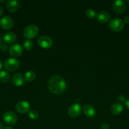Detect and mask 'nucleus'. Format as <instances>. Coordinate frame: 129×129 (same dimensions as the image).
I'll use <instances>...</instances> for the list:
<instances>
[{
  "label": "nucleus",
  "mask_w": 129,
  "mask_h": 129,
  "mask_svg": "<svg viewBox=\"0 0 129 129\" xmlns=\"http://www.w3.org/2000/svg\"><path fill=\"white\" fill-rule=\"evenodd\" d=\"M24 47L27 50H30L33 47V42L30 40L27 39L24 42Z\"/></svg>",
  "instance_id": "21"
},
{
  "label": "nucleus",
  "mask_w": 129,
  "mask_h": 129,
  "mask_svg": "<svg viewBox=\"0 0 129 129\" xmlns=\"http://www.w3.org/2000/svg\"><path fill=\"white\" fill-rule=\"evenodd\" d=\"M10 76L6 71H0V81L3 83H6L10 81Z\"/></svg>",
  "instance_id": "18"
},
{
  "label": "nucleus",
  "mask_w": 129,
  "mask_h": 129,
  "mask_svg": "<svg viewBox=\"0 0 129 129\" xmlns=\"http://www.w3.org/2000/svg\"><path fill=\"white\" fill-rule=\"evenodd\" d=\"M13 21L11 17L4 16L0 20V26L4 30H10L13 27Z\"/></svg>",
  "instance_id": "11"
},
{
  "label": "nucleus",
  "mask_w": 129,
  "mask_h": 129,
  "mask_svg": "<svg viewBox=\"0 0 129 129\" xmlns=\"http://www.w3.org/2000/svg\"><path fill=\"white\" fill-rule=\"evenodd\" d=\"M125 106L126 108L129 110V98H128L126 101H125Z\"/></svg>",
  "instance_id": "26"
},
{
  "label": "nucleus",
  "mask_w": 129,
  "mask_h": 129,
  "mask_svg": "<svg viewBox=\"0 0 129 129\" xmlns=\"http://www.w3.org/2000/svg\"><path fill=\"white\" fill-rule=\"evenodd\" d=\"M29 116L32 120H36L39 117V114L36 110H30L29 112Z\"/></svg>",
  "instance_id": "22"
},
{
  "label": "nucleus",
  "mask_w": 129,
  "mask_h": 129,
  "mask_svg": "<svg viewBox=\"0 0 129 129\" xmlns=\"http://www.w3.org/2000/svg\"><path fill=\"white\" fill-rule=\"evenodd\" d=\"M3 10L2 7L0 6V16H1V15H3Z\"/></svg>",
  "instance_id": "27"
},
{
  "label": "nucleus",
  "mask_w": 129,
  "mask_h": 129,
  "mask_svg": "<svg viewBox=\"0 0 129 129\" xmlns=\"http://www.w3.org/2000/svg\"><path fill=\"white\" fill-rule=\"evenodd\" d=\"M39 28L35 25H30L27 26L23 31L24 37L26 39H30L35 37L39 34Z\"/></svg>",
  "instance_id": "2"
},
{
  "label": "nucleus",
  "mask_w": 129,
  "mask_h": 129,
  "mask_svg": "<svg viewBox=\"0 0 129 129\" xmlns=\"http://www.w3.org/2000/svg\"><path fill=\"white\" fill-rule=\"evenodd\" d=\"M85 15L89 18H93L97 15L96 11L93 9H88V10H86Z\"/></svg>",
  "instance_id": "20"
},
{
  "label": "nucleus",
  "mask_w": 129,
  "mask_h": 129,
  "mask_svg": "<svg viewBox=\"0 0 129 129\" xmlns=\"http://www.w3.org/2000/svg\"><path fill=\"white\" fill-rule=\"evenodd\" d=\"M4 42L8 44H11L15 42L16 40V36L15 34L13 32H8L6 33L3 37Z\"/></svg>",
  "instance_id": "16"
},
{
  "label": "nucleus",
  "mask_w": 129,
  "mask_h": 129,
  "mask_svg": "<svg viewBox=\"0 0 129 129\" xmlns=\"http://www.w3.org/2000/svg\"><path fill=\"white\" fill-rule=\"evenodd\" d=\"M4 129H14V128H13L12 127H11V126H7V127H5Z\"/></svg>",
  "instance_id": "28"
},
{
  "label": "nucleus",
  "mask_w": 129,
  "mask_h": 129,
  "mask_svg": "<svg viewBox=\"0 0 129 129\" xmlns=\"http://www.w3.org/2000/svg\"><path fill=\"white\" fill-rule=\"evenodd\" d=\"M1 37H0V45H1Z\"/></svg>",
  "instance_id": "33"
},
{
  "label": "nucleus",
  "mask_w": 129,
  "mask_h": 129,
  "mask_svg": "<svg viewBox=\"0 0 129 129\" xmlns=\"http://www.w3.org/2000/svg\"><path fill=\"white\" fill-rule=\"evenodd\" d=\"M2 66H3V65H2V62H1V60H0V70H1V68H2Z\"/></svg>",
  "instance_id": "30"
},
{
  "label": "nucleus",
  "mask_w": 129,
  "mask_h": 129,
  "mask_svg": "<svg viewBox=\"0 0 129 129\" xmlns=\"http://www.w3.org/2000/svg\"><path fill=\"white\" fill-rule=\"evenodd\" d=\"M81 111H82L81 106L78 103H75L70 106L68 109V114L70 117L75 118L78 117L80 114Z\"/></svg>",
  "instance_id": "8"
},
{
  "label": "nucleus",
  "mask_w": 129,
  "mask_h": 129,
  "mask_svg": "<svg viewBox=\"0 0 129 129\" xmlns=\"http://www.w3.org/2000/svg\"><path fill=\"white\" fill-rule=\"evenodd\" d=\"M35 78V73L32 71H29L25 74V80L27 82H31Z\"/></svg>",
  "instance_id": "19"
},
{
  "label": "nucleus",
  "mask_w": 129,
  "mask_h": 129,
  "mask_svg": "<svg viewBox=\"0 0 129 129\" xmlns=\"http://www.w3.org/2000/svg\"><path fill=\"white\" fill-rule=\"evenodd\" d=\"M123 22L124 23H129V16H126L125 17H124L123 18Z\"/></svg>",
  "instance_id": "25"
},
{
  "label": "nucleus",
  "mask_w": 129,
  "mask_h": 129,
  "mask_svg": "<svg viewBox=\"0 0 129 129\" xmlns=\"http://www.w3.org/2000/svg\"><path fill=\"white\" fill-rule=\"evenodd\" d=\"M126 4L125 1L121 0H116L113 3V9L114 11L118 14L123 13L126 10Z\"/></svg>",
  "instance_id": "9"
},
{
  "label": "nucleus",
  "mask_w": 129,
  "mask_h": 129,
  "mask_svg": "<svg viewBox=\"0 0 129 129\" xmlns=\"http://www.w3.org/2000/svg\"><path fill=\"white\" fill-rule=\"evenodd\" d=\"M10 55L15 57H20L23 53V48L19 44H15L10 47L9 49Z\"/></svg>",
  "instance_id": "10"
},
{
  "label": "nucleus",
  "mask_w": 129,
  "mask_h": 129,
  "mask_svg": "<svg viewBox=\"0 0 129 129\" xmlns=\"http://www.w3.org/2000/svg\"><path fill=\"white\" fill-rule=\"evenodd\" d=\"M126 2L128 4V5H129V0H126Z\"/></svg>",
  "instance_id": "32"
},
{
  "label": "nucleus",
  "mask_w": 129,
  "mask_h": 129,
  "mask_svg": "<svg viewBox=\"0 0 129 129\" xmlns=\"http://www.w3.org/2000/svg\"><path fill=\"white\" fill-rule=\"evenodd\" d=\"M0 50L2 52H6L8 50V47L7 45L5 44H1L0 45Z\"/></svg>",
  "instance_id": "23"
},
{
  "label": "nucleus",
  "mask_w": 129,
  "mask_h": 129,
  "mask_svg": "<svg viewBox=\"0 0 129 129\" xmlns=\"http://www.w3.org/2000/svg\"><path fill=\"white\" fill-rule=\"evenodd\" d=\"M123 110V105L120 103H116L111 107V112L114 115H118Z\"/></svg>",
  "instance_id": "17"
},
{
  "label": "nucleus",
  "mask_w": 129,
  "mask_h": 129,
  "mask_svg": "<svg viewBox=\"0 0 129 129\" xmlns=\"http://www.w3.org/2000/svg\"><path fill=\"white\" fill-rule=\"evenodd\" d=\"M25 77L21 73H15L13 76V83L16 86H22L25 83Z\"/></svg>",
  "instance_id": "14"
},
{
  "label": "nucleus",
  "mask_w": 129,
  "mask_h": 129,
  "mask_svg": "<svg viewBox=\"0 0 129 129\" xmlns=\"http://www.w3.org/2000/svg\"><path fill=\"white\" fill-rule=\"evenodd\" d=\"M20 7V1L17 0H8L6 1V8L10 12H15Z\"/></svg>",
  "instance_id": "13"
},
{
  "label": "nucleus",
  "mask_w": 129,
  "mask_h": 129,
  "mask_svg": "<svg viewBox=\"0 0 129 129\" xmlns=\"http://www.w3.org/2000/svg\"><path fill=\"white\" fill-rule=\"evenodd\" d=\"M48 88L54 94H61L66 90L67 83L62 77L58 75L53 76L48 81Z\"/></svg>",
  "instance_id": "1"
},
{
  "label": "nucleus",
  "mask_w": 129,
  "mask_h": 129,
  "mask_svg": "<svg viewBox=\"0 0 129 129\" xmlns=\"http://www.w3.org/2000/svg\"><path fill=\"white\" fill-rule=\"evenodd\" d=\"M4 66L6 70L12 72L19 68L20 62L15 58H9L5 61Z\"/></svg>",
  "instance_id": "4"
},
{
  "label": "nucleus",
  "mask_w": 129,
  "mask_h": 129,
  "mask_svg": "<svg viewBox=\"0 0 129 129\" xmlns=\"http://www.w3.org/2000/svg\"><path fill=\"white\" fill-rule=\"evenodd\" d=\"M0 129H3V125L1 122H0Z\"/></svg>",
  "instance_id": "29"
},
{
  "label": "nucleus",
  "mask_w": 129,
  "mask_h": 129,
  "mask_svg": "<svg viewBox=\"0 0 129 129\" xmlns=\"http://www.w3.org/2000/svg\"><path fill=\"white\" fill-rule=\"evenodd\" d=\"M37 44L43 49H49L53 45V40L49 37L41 36L38 39Z\"/></svg>",
  "instance_id": "7"
},
{
  "label": "nucleus",
  "mask_w": 129,
  "mask_h": 129,
  "mask_svg": "<svg viewBox=\"0 0 129 129\" xmlns=\"http://www.w3.org/2000/svg\"><path fill=\"white\" fill-rule=\"evenodd\" d=\"M15 109L20 113H27L30 110V105L27 101H20L15 105Z\"/></svg>",
  "instance_id": "6"
},
{
  "label": "nucleus",
  "mask_w": 129,
  "mask_h": 129,
  "mask_svg": "<svg viewBox=\"0 0 129 129\" xmlns=\"http://www.w3.org/2000/svg\"><path fill=\"white\" fill-rule=\"evenodd\" d=\"M5 2V0H2V1H0V3H4Z\"/></svg>",
  "instance_id": "31"
},
{
  "label": "nucleus",
  "mask_w": 129,
  "mask_h": 129,
  "mask_svg": "<svg viewBox=\"0 0 129 129\" xmlns=\"http://www.w3.org/2000/svg\"><path fill=\"white\" fill-rule=\"evenodd\" d=\"M109 27L113 31H120L123 28V20L119 18L112 19L109 23Z\"/></svg>",
  "instance_id": "3"
},
{
  "label": "nucleus",
  "mask_w": 129,
  "mask_h": 129,
  "mask_svg": "<svg viewBox=\"0 0 129 129\" xmlns=\"http://www.w3.org/2000/svg\"><path fill=\"white\" fill-rule=\"evenodd\" d=\"M83 112L85 115L89 118H94L96 114V110L91 105H85L83 108Z\"/></svg>",
  "instance_id": "15"
},
{
  "label": "nucleus",
  "mask_w": 129,
  "mask_h": 129,
  "mask_svg": "<svg viewBox=\"0 0 129 129\" xmlns=\"http://www.w3.org/2000/svg\"><path fill=\"white\" fill-rule=\"evenodd\" d=\"M101 129H110V125L108 123H103L101 125Z\"/></svg>",
  "instance_id": "24"
},
{
  "label": "nucleus",
  "mask_w": 129,
  "mask_h": 129,
  "mask_svg": "<svg viewBox=\"0 0 129 129\" xmlns=\"http://www.w3.org/2000/svg\"><path fill=\"white\" fill-rule=\"evenodd\" d=\"M97 20L101 23H107L110 20L111 18V15L108 11H101L98 13L96 15Z\"/></svg>",
  "instance_id": "12"
},
{
  "label": "nucleus",
  "mask_w": 129,
  "mask_h": 129,
  "mask_svg": "<svg viewBox=\"0 0 129 129\" xmlns=\"http://www.w3.org/2000/svg\"><path fill=\"white\" fill-rule=\"evenodd\" d=\"M3 119L6 124L9 125H13L16 123L18 118L14 112L8 111L4 113L3 116Z\"/></svg>",
  "instance_id": "5"
}]
</instances>
